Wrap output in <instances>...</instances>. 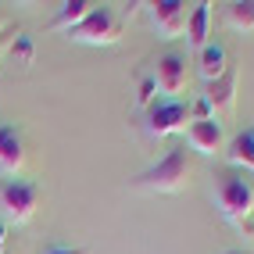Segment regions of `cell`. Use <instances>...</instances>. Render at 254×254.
I'll list each match as a JSON object with an SVG mask.
<instances>
[{
  "mask_svg": "<svg viewBox=\"0 0 254 254\" xmlns=\"http://www.w3.org/2000/svg\"><path fill=\"white\" fill-rule=\"evenodd\" d=\"M215 204L236 229H244L247 236L254 233V186L240 172L215 176Z\"/></svg>",
  "mask_w": 254,
  "mask_h": 254,
  "instance_id": "obj_1",
  "label": "cell"
},
{
  "mask_svg": "<svg viewBox=\"0 0 254 254\" xmlns=\"http://www.w3.org/2000/svg\"><path fill=\"white\" fill-rule=\"evenodd\" d=\"M186 172H190L186 147H172L158 165H150L147 172H140L132 179V186H136V190H154V193H172L186 183Z\"/></svg>",
  "mask_w": 254,
  "mask_h": 254,
  "instance_id": "obj_2",
  "label": "cell"
},
{
  "mask_svg": "<svg viewBox=\"0 0 254 254\" xmlns=\"http://www.w3.org/2000/svg\"><path fill=\"white\" fill-rule=\"evenodd\" d=\"M72 43H90V47H111L122 40V18L111 7H93L75 29H68Z\"/></svg>",
  "mask_w": 254,
  "mask_h": 254,
  "instance_id": "obj_3",
  "label": "cell"
},
{
  "mask_svg": "<svg viewBox=\"0 0 254 254\" xmlns=\"http://www.w3.org/2000/svg\"><path fill=\"white\" fill-rule=\"evenodd\" d=\"M36 204H40V186L36 183H25V179L0 183V211H4V218H11L14 226L29 222Z\"/></svg>",
  "mask_w": 254,
  "mask_h": 254,
  "instance_id": "obj_4",
  "label": "cell"
},
{
  "mask_svg": "<svg viewBox=\"0 0 254 254\" xmlns=\"http://www.w3.org/2000/svg\"><path fill=\"white\" fill-rule=\"evenodd\" d=\"M190 104H183V100H158V104L147 108V136H172V132H183L186 122H190Z\"/></svg>",
  "mask_w": 254,
  "mask_h": 254,
  "instance_id": "obj_5",
  "label": "cell"
},
{
  "mask_svg": "<svg viewBox=\"0 0 254 254\" xmlns=\"http://www.w3.org/2000/svg\"><path fill=\"white\" fill-rule=\"evenodd\" d=\"M150 18H154L158 32L165 40H176L186 32V22H190V11H186L183 0H158V4H150Z\"/></svg>",
  "mask_w": 254,
  "mask_h": 254,
  "instance_id": "obj_6",
  "label": "cell"
},
{
  "mask_svg": "<svg viewBox=\"0 0 254 254\" xmlns=\"http://www.w3.org/2000/svg\"><path fill=\"white\" fill-rule=\"evenodd\" d=\"M186 143H190L193 150H200V154H218L226 143V132H222V122L218 118H200V122H190L186 126Z\"/></svg>",
  "mask_w": 254,
  "mask_h": 254,
  "instance_id": "obj_7",
  "label": "cell"
},
{
  "mask_svg": "<svg viewBox=\"0 0 254 254\" xmlns=\"http://www.w3.org/2000/svg\"><path fill=\"white\" fill-rule=\"evenodd\" d=\"M154 82L161 93H183L186 90V58L183 54H161L158 68H154Z\"/></svg>",
  "mask_w": 254,
  "mask_h": 254,
  "instance_id": "obj_8",
  "label": "cell"
},
{
  "mask_svg": "<svg viewBox=\"0 0 254 254\" xmlns=\"http://www.w3.org/2000/svg\"><path fill=\"white\" fill-rule=\"evenodd\" d=\"M236 68H226L218 79H211L208 86H204V104L211 108V115L215 111H229L233 108V100H236Z\"/></svg>",
  "mask_w": 254,
  "mask_h": 254,
  "instance_id": "obj_9",
  "label": "cell"
},
{
  "mask_svg": "<svg viewBox=\"0 0 254 254\" xmlns=\"http://www.w3.org/2000/svg\"><path fill=\"white\" fill-rule=\"evenodd\" d=\"M22 165H25L22 132L14 126H0V168H4V172H18Z\"/></svg>",
  "mask_w": 254,
  "mask_h": 254,
  "instance_id": "obj_10",
  "label": "cell"
},
{
  "mask_svg": "<svg viewBox=\"0 0 254 254\" xmlns=\"http://www.w3.org/2000/svg\"><path fill=\"white\" fill-rule=\"evenodd\" d=\"M226 158H229V165L251 168V172H254V126L244 129V132H236L233 143H229V150H226Z\"/></svg>",
  "mask_w": 254,
  "mask_h": 254,
  "instance_id": "obj_11",
  "label": "cell"
},
{
  "mask_svg": "<svg viewBox=\"0 0 254 254\" xmlns=\"http://www.w3.org/2000/svg\"><path fill=\"white\" fill-rule=\"evenodd\" d=\"M197 68H200V75H204L208 82L218 79V75L229 68V64H226V50L218 47V43H204V47L197 50Z\"/></svg>",
  "mask_w": 254,
  "mask_h": 254,
  "instance_id": "obj_12",
  "label": "cell"
},
{
  "mask_svg": "<svg viewBox=\"0 0 254 254\" xmlns=\"http://www.w3.org/2000/svg\"><path fill=\"white\" fill-rule=\"evenodd\" d=\"M208 22H211V4H193L190 22H186V40H190L193 50L208 43Z\"/></svg>",
  "mask_w": 254,
  "mask_h": 254,
  "instance_id": "obj_13",
  "label": "cell"
},
{
  "mask_svg": "<svg viewBox=\"0 0 254 254\" xmlns=\"http://www.w3.org/2000/svg\"><path fill=\"white\" fill-rule=\"evenodd\" d=\"M97 4H90V0H68V4H61V11L54 14V18H50V29H75L82 18H86V14L93 11Z\"/></svg>",
  "mask_w": 254,
  "mask_h": 254,
  "instance_id": "obj_14",
  "label": "cell"
},
{
  "mask_svg": "<svg viewBox=\"0 0 254 254\" xmlns=\"http://www.w3.org/2000/svg\"><path fill=\"white\" fill-rule=\"evenodd\" d=\"M226 22L236 32H251L254 29V0H236V4L226 7Z\"/></svg>",
  "mask_w": 254,
  "mask_h": 254,
  "instance_id": "obj_15",
  "label": "cell"
},
{
  "mask_svg": "<svg viewBox=\"0 0 254 254\" xmlns=\"http://www.w3.org/2000/svg\"><path fill=\"white\" fill-rule=\"evenodd\" d=\"M7 50H11V54L18 58L22 64H32V40H29V36H22V32H18V36L11 40V47H7Z\"/></svg>",
  "mask_w": 254,
  "mask_h": 254,
  "instance_id": "obj_16",
  "label": "cell"
},
{
  "mask_svg": "<svg viewBox=\"0 0 254 254\" xmlns=\"http://www.w3.org/2000/svg\"><path fill=\"white\" fill-rule=\"evenodd\" d=\"M154 93H158V82H154V75H143V79H140V90H136V104H140V108H150Z\"/></svg>",
  "mask_w": 254,
  "mask_h": 254,
  "instance_id": "obj_17",
  "label": "cell"
},
{
  "mask_svg": "<svg viewBox=\"0 0 254 254\" xmlns=\"http://www.w3.org/2000/svg\"><path fill=\"white\" fill-rule=\"evenodd\" d=\"M47 254H86V247H54V251H47Z\"/></svg>",
  "mask_w": 254,
  "mask_h": 254,
  "instance_id": "obj_18",
  "label": "cell"
},
{
  "mask_svg": "<svg viewBox=\"0 0 254 254\" xmlns=\"http://www.w3.org/2000/svg\"><path fill=\"white\" fill-rule=\"evenodd\" d=\"M0 254H7V226L0 222Z\"/></svg>",
  "mask_w": 254,
  "mask_h": 254,
  "instance_id": "obj_19",
  "label": "cell"
},
{
  "mask_svg": "<svg viewBox=\"0 0 254 254\" xmlns=\"http://www.w3.org/2000/svg\"><path fill=\"white\" fill-rule=\"evenodd\" d=\"M226 254H247V251H226Z\"/></svg>",
  "mask_w": 254,
  "mask_h": 254,
  "instance_id": "obj_20",
  "label": "cell"
},
{
  "mask_svg": "<svg viewBox=\"0 0 254 254\" xmlns=\"http://www.w3.org/2000/svg\"><path fill=\"white\" fill-rule=\"evenodd\" d=\"M0 50H4V40H0Z\"/></svg>",
  "mask_w": 254,
  "mask_h": 254,
  "instance_id": "obj_21",
  "label": "cell"
}]
</instances>
